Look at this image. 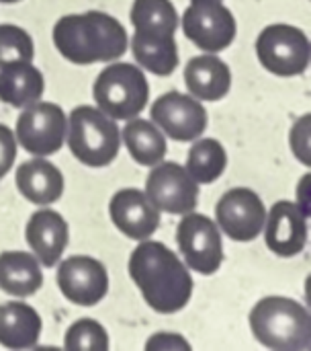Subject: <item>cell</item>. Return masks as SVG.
<instances>
[{"label":"cell","mask_w":311,"mask_h":351,"mask_svg":"<svg viewBox=\"0 0 311 351\" xmlns=\"http://www.w3.org/2000/svg\"><path fill=\"white\" fill-rule=\"evenodd\" d=\"M267 247L279 257H295L308 243V216L293 202H277L265 222Z\"/></svg>","instance_id":"5bb4252c"},{"label":"cell","mask_w":311,"mask_h":351,"mask_svg":"<svg viewBox=\"0 0 311 351\" xmlns=\"http://www.w3.org/2000/svg\"><path fill=\"white\" fill-rule=\"evenodd\" d=\"M297 206L310 218V175H303L297 187Z\"/></svg>","instance_id":"4dcf8cb0"},{"label":"cell","mask_w":311,"mask_h":351,"mask_svg":"<svg viewBox=\"0 0 311 351\" xmlns=\"http://www.w3.org/2000/svg\"><path fill=\"white\" fill-rule=\"evenodd\" d=\"M129 276L148 306L160 315L182 311L193 296V278L187 265L158 241L146 239L131 253Z\"/></svg>","instance_id":"6da1fadb"},{"label":"cell","mask_w":311,"mask_h":351,"mask_svg":"<svg viewBox=\"0 0 311 351\" xmlns=\"http://www.w3.org/2000/svg\"><path fill=\"white\" fill-rule=\"evenodd\" d=\"M129 19L137 33L174 37L178 12L170 0H133Z\"/></svg>","instance_id":"cb8c5ba5"},{"label":"cell","mask_w":311,"mask_h":351,"mask_svg":"<svg viewBox=\"0 0 311 351\" xmlns=\"http://www.w3.org/2000/svg\"><path fill=\"white\" fill-rule=\"evenodd\" d=\"M16 189L25 199L37 206H49L64 193L62 171L45 158H33L23 162L14 175Z\"/></svg>","instance_id":"e0dca14e"},{"label":"cell","mask_w":311,"mask_h":351,"mask_svg":"<svg viewBox=\"0 0 311 351\" xmlns=\"http://www.w3.org/2000/svg\"><path fill=\"white\" fill-rule=\"evenodd\" d=\"M41 335L39 313L25 302L0 304V346L6 350L35 348Z\"/></svg>","instance_id":"d6986e66"},{"label":"cell","mask_w":311,"mask_h":351,"mask_svg":"<svg viewBox=\"0 0 311 351\" xmlns=\"http://www.w3.org/2000/svg\"><path fill=\"white\" fill-rule=\"evenodd\" d=\"M57 286L68 302L78 306H94L109 292V276L100 261L76 255L59 263Z\"/></svg>","instance_id":"4fadbf2b"},{"label":"cell","mask_w":311,"mask_h":351,"mask_svg":"<svg viewBox=\"0 0 311 351\" xmlns=\"http://www.w3.org/2000/svg\"><path fill=\"white\" fill-rule=\"evenodd\" d=\"M66 134L72 154L92 169L111 165L121 148V132L115 119L96 107L80 105L72 109Z\"/></svg>","instance_id":"277c9868"},{"label":"cell","mask_w":311,"mask_h":351,"mask_svg":"<svg viewBox=\"0 0 311 351\" xmlns=\"http://www.w3.org/2000/svg\"><path fill=\"white\" fill-rule=\"evenodd\" d=\"M185 82L199 101H219L232 88L230 66L213 53L193 58L185 68Z\"/></svg>","instance_id":"ac0fdd59"},{"label":"cell","mask_w":311,"mask_h":351,"mask_svg":"<svg viewBox=\"0 0 311 351\" xmlns=\"http://www.w3.org/2000/svg\"><path fill=\"white\" fill-rule=\"evenodd\" d=\"M16 158V138L10 128L0 123V179L12 169Z\"/></svg>","instance_id":"f546056e"},{"label":"cell","mask_w":311,"mask_h":351,"mask_svg":"<svg viewBox=\"0 0 311 351\" xmlns=\"http://www.w3.org/2000/svg\"><path fill=\"white\" fill-rule=\"evenodd\" d=\"M121 138L131 158L141 167H154L166 156V150H168L166 138L154 121L139 119V117L127 119V125L123 128Z\"/></svg>","instance_id":"7402d4cb"},{"label":"cell","mask_w":311,"mask_h":351,"mask_svg":"<svg viewBox=\"0 0 311 351\" xmlns=\"http://www.w3.org/2000/svg\"><path fill=\"white\" fill-rule=\"evenodd\" d=\"M182 31L207 53L224 51L236 39V19L221 0H193L182 14Z\"/></svg>","instance_id":"9c48e42d"},{"label":"cell","mask_w":311,"mask_h":351,"mask_svg":"<svg viewBox=\"0 0 311 351\" xmlns=\"http://www.w3.org/2000/svg\"><path fill=\"white\" fill-rule=\"evenodd\" d=\"M25 237L37 261L53 267L68 247V222L55 210L45 208L29 218Z\"/></svg>","instance_id":"2e32d148"},{"label":"cell","mask_w":311,"mask_h":351,"mask_svg":"<svg viewBox=\"0 0 311 351\" xmlns=\"http://www.w3.org/2000/svg\"><path fill=\"white\" fill-rule=\"evenodd\" d=\"M64 348L72 351H107L109 350L107 329L94 319H80L66 331Z\"/></svg>","instance_id":"484cf974"},{"label":"cell","mask_w":311,"mask_h":351,"mask_svg":"<svg viewBox=\"0 0 311 351\" xmlns=\"http://www.w3.org/2000/svg\"><path fill=\"white\" fill-rule=\"evenodd\" d=\"M43 286V274L39 261L33 253L6 251L0 255V290L16 296L29 298Z\"/></svg>","instance_id":"44dd1931"},{"label":"cell","mask_w":311,"mask_h":351,"mask_svg":"<svg viewBox=\"0 0 311 351\" xmlns=\"http://www.w3.org/2000/svg\"><path fill=\"white\" fill-rule=\"evenodd\" d=\"M248 321L256 341L269 350L303 351L310 348V313L293 298L267 296L254 304Z\"/></svg>","instance_id":"3957f363"},{"label":"cell","mask_w":311,"mask_h":351,"mask_svg":"<svg viewBox=\"0 0 311 351\" xmlns=\"http://www.w3.org/2000/svg\"><path fill=\"white\" fill-rule=\"evenodd\" d=\"M68 119L59 105L35 101L25 107L16 119V142L35 156L55 154L66 140Z\"/></svg>","instance_id":"52a82bcc"},{"label":"cell","mask_w":311,"mask_h":351,"mask_svg":"<svg viewBox=\"0 0 311 351\" xmlns=\"http://www.w3.org/2000/svg\"><path fill=\"white\" fill-rule=\"evenodd\" d=\"M131 49L135 60L158 76H170L178 66V47L174 37L133 33Z\"/></svg>","instance_id":"603a6c76"},{"label":"cell","mask_w":311,"mask_h":351,"mask_svg":"<svg viewBox=\"0 0 311 351\" xmlns=\"http://www.w3.org/2000/svg\"><path fill=\"white\" fill-rule=\"evenodd\" d=\"M53 43L68 62L88 66L121 58L127 51L129 37L115 16L88 10L62 16L53 27Z\"/></svg>","instance_id":"7a4b0ae2"},{"label":"cell","mask_w":311,"mask_h":351,"mask_svg":"<svg viewBox=\"0 0 311 351\" xmlns=\"http://www.w3.org/2000/svg\"><path fill=\"white\" fill-rule=\"evenodd\" d=\"M0 2H4V4H12V2H18V0H0Z\"/></svg>","instance_id":"1f68e13d"},{"label":"cell","mask_w":311,"mask_h":351,"mask_svg":"<svg viewBox=\"0 0 311 351\" xmlns=\"http://www.w3.org/2000/svg\"><path fill=\"white\" fill-rule=\"evenodd\" d=\"M35 45L31 35L16 25H0V66L12 62H31Z\"/></svg>","instance_id":"4316f807"},{"label":"cell","mask_w":311,"mask_h":351,"mask_svg":"<svg viewBox=\"0 0 311 351\" xmlns=\"http://www.w3.org/2000/svg\"><path fill=\"white\" fill-rule=\"evenodd\" d=\"M148 351H191V343L178 333H156L146 341Z\"/></svg>","instance_id":"f1b7e54d"},{"label":"cell","mask_w":311,"mask_h":351,"mask_svg":"<svg viewBox=\"0 0 311 351\" xmlns=\"http://www.w3.org/2000/svg\"><path fill=\"white\" fill-rule=\"evenodd\" d=\"M92 95L103 113L111 119L127 121L146 109L150 101V86L137 66L117 62L96 76Z\"/></svg>","instance_id":"5b68a950"},{"label":"cell","mask_w":311,"mask_h":351,"mask_svg":"<svg viewBox=\"0 0 311 351\" xmlns=\"http://www.w3.org/2000/svg\"><path fill=\"white\" fill-rule=\"evenodd\" d=\"M152 121L176 142H193L207 130V111L199 99L170 90L152 105Z\"/></svg>","instance_id":"7c38bea8"},{"label":"cell","mask_w":311,"mask_h":351,"mask_svg":"<svg viewBox=\"0 0 311 351\" xmlns=\"http://www.w3.org/2000/svg\"><path fill=\"white\" fill-rule=\"evenodd\" d=\"M111 220L125 237L133 241L150 239L160 226V212L139 189H121L109 204Z\"/></svg>","instance_id":"9a60e30c"},{"label":"cell","mask_w":311,"mask_h":351,"mask_svg":"<svg viewBox=\"0 0 311 351\" xmlns=\"http://www.w3.org/2000/svg\"><path fill=\"white\" fill-rule=\"evenodd\" d=\"M219 228L238 243H250L260 237L267 222V208L258 193L248 187H236L221 195L215 208Z\"/></svg>","instance_id":"8fae6325"},{"label":"cell","mask_w":311,"mask_h":351,"mask_svg":"<svg viewBox=\"0 0 311 351\" xmlns=\"http://www.w3.org/2000/svg\"><path fill=\"white\" fill-rule=\"evenodd\" d=\"M43 74L31 62L0 66V101L12 107H27L43 97Z\"/></svg>","instance_id":"ffe728a7"},{"label":"cell","mask_w":311,"mask_h":351,"mask_svg":"<svg viewBox=\"0 0 311 351\" xmlns=\"http://www.w3.org/2000/svg\"><path fill=\"white\" fill-rule=\"evenodd\" d=\"M310 128H311V117H310V113H306L303 117H299V119L293 123V128H291V136H289L291 150H293L295 158H297L299 162H303L306 167H310V162H311Z\"/></svg>","instance_id":"83f0119b"},{"label":"cell","mask_w":311,"mask_h":351,"mask_svg":"<svg viewBox=\"0 0 311 351\" xmlns=\"http://www.w3.org/2000/svg\"><path fill=\"white\" fill-rule=\"evenodd\" d=\"M226 167H228V154L221 142H217L215 138H203V140L197 138V142L189 150L185 169L197 183L207 185L219 179Z\"/></svg>","instance_id":"d4e9b609"},{"label":"cell","mask_w":311,"mask_h":351,"mask_svg":"<svg viewBox=\"0 0 311 351\" xmlns=\"http://www.w3.org/2000/svg\"><path fill=\"white\" fill-rule=\"evenodd\" d=\"M146 195L158 212L189 214L199 202V183L178 162H158L146 179Z\"/></svg>","instance_id":"30bf717a"},{"label":"cell","mask_w":311,"mask_h":351,"mask_svg":"<svg viewBox=\"0 0 311 351\" xmlns=\"http://www.w3.org/2000/svg\"><path fill=\"white\" fill-rule=\"evenodd\" d=\"M176 243L187 265L201 276H213L224 263L219 228L215 220L205 214H185L176 228Z\"/></svg>","instance_id":"ba28073f"},{"label":"cell","mask_w":311,"mask_h":351,"mask_svg":"<svg viewBox=\"0 0 311 351\" xmlns=\"http://www.w3.org/2000/svg\"><path fill=\"white\" fill-rule=\"evenodd\" d=\"M310 39L293 25L275 23L260 31L256 39V56L265 70L275 76H299L310 66Z\"/></svg>","instance_id":"8992f818"}]
</instances>
